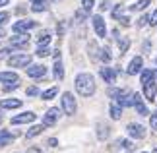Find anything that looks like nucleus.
Instances as JSON below:
<instances>
[{
    "mask_svg": "<svg viewBox=\"0 0 157 153\" xmlns=\"http://www.w3.org/2000/svg\"><path fill=\"white\" fill-rule=\"evenodd\" d=\"M151 25H157V10L153 12V16H151Z\"/></svg>",
    "mask_w": 157,
    "mask_h": 153,
    "instance_id": "nucleus-40",
    "label": "nucleus"
},
{
    "mask_svg": "<svg viewBox=\"0 0 157 153\" xmlns=\"http://www.w3.org/2000/svg\"><path fill=\"white\" fill-rule=\"evenodd\" d=\"M109 134H111V128H109L107 124H99L97 138H99V140H105V138H109Z\"/></svg>",
    "mask_w": 157,
    "mask_h": 153,
    "instance_id": "nucleus-22",
    "label": "nucleus"
},
{
    "mask_svg": "<svg viewBox=\"0 0 157 153\" xmlns=\"http://www.w3.org/2000/svg\"><path fill=\"white\" fill-rule=\"evenodd\" d=\"M58 114H60L58 109H49V111H47V114H45V124H47V126H52L54 122L58 120Z\"/></svg>",
    "mask_w": 157,
    "mask_h": 153,
    "instance_id": "nucleus-14",
    "label": "nucleus"
},
{
    "mask_svg": "<svg viewBox=\"0 0 157 153\" xmlns=\"http://www.w3.org/2000/svg\"><path fill=\"white\" fill-rule=\"evenodd\" d=\"M37 41H39V45H49V41H51V35L45 31V33H41L39 37H37Z\"/></svg>",
    "mask_w": 157,
    "mask_h": 153,
    "instance_id": "nucleus-28",
    "label": "nucleus"
},
{
    "mask_svg": "<svg viewBox=\"0 0 157 153\" xmlns=\"http://www.w3.org/2000/svg\"><path fill=\"white\" fill-rule=\"evenodd\" d=\"M62 109L66 114H74L76 113V101H74V95L72 93H64L62 95Z\"/></svg>",
    "mask_w": 157,
    "mask_h": 153,
    "instance_id": "nucleus-3",
    "label": "nucleus"
},
{
    "mask_svg": "<svg viewBox=\"0 0 157 153\" xmlns=\"http://www.w3.org/2000/svg\"><path fill=\"white\" fill-rule=\"evenodd\" d=\"M83 17H86V10H83V12H76V20L83 21Z\"/></svg>",
    "mask_w": 157,
    "mask_h": 153,
    "instance_id": "nucleus-35",
    "label": "nucleus"
},
{
    "mask_svg": "<svg viewBox=\"0 0 157 153\" xmlns=\"http://www.w3.org/2000/svg\"><path fill=\"white\" fill-rule=\"evenodd\" d=\"M25 70H27L29 78H45V74H47V68L41 66V64H33V66H29V68H25Z\"/></svg>",
    "mask_w": 157,
    "mask_h": 153,
    "instance_id": "nucleus-7",
    "label": "nucleus"
},
{
    "mask_svg": "<svg viewBox=\"0 0 157 153\" xmlns=\"http://www.w3.org/2000/svg\"><path fill=\"white\" fill-rule=\"evenodd\" d=\"M144 95H146L147 101H153L155 99V95H157V83H153V79H151V82H147V83H144Z\"/></svg>",
    "mask_w": 157,
    "mask_h": 153,
    "instance_id": "nucleus-8",
    "label": "nucleus"
},
{
    "mask_svg": "<svg viewBox=\"0 0 157 153\" xmlns=\"http://www.w3.org/2000/svg\"><path fill=\"white\" fill-rule=\"evenodd\" d=\"M27 95L29 97H33V95H37V87H35V85H31V87L27 89Z\"/></svg>",
    "mask_w": 157,
    "mask_h": 153,
    "instance_id": "nucleus-34",
    "label": "nucleus"
},
{
    "mask_svg": "<svg viewBox=\"0 0 157 153\" xmlns=\"http://www.w3.org/2000/svg\"><path fill=\"white\" fill-rule=\"evenodd\" d=\"M128 134H130V138H136V140L146 138V130H144L142 124H128Z\"/></svg>",
    "mask_w": 157,
    "mask_h": 153,
    "instance_id": "nucleus-6",
    "label": "nucleus"
},
{
    "mask_svg": "<svg viewBox=\"0 0 157 153\" xmlns=\"http://www.w3.org/2000/svg\"><path fill=\"white\" fill-rule=\"evenodd\" d=\"M4 37V31H2V29H0V39H2Z\"/></svg>",
    "mask_w": 157,
    "mask_h": 153,
    "instance_id": "nucleus-43",
    "label": "nucleus"
},
{
    "mask_svg": "<svg viewBox=\"0 0 157 153\" xmlns=\"http://www.w3.org/2000/svg\"><path fill=\"white\" fill-rule=\"evenodd\" d=\"M14 134H10V132H6V130H0V147H4V145H8L14 142Z\"/></svg>",
    "mask_w": 157,
    "mask_h": 153,
    "instance_id": "nucleus-18",
    "label": "nucleus"
},
{
    "mask_svg": "<svg viewBox=\"0 0 157 153\" xmlns=\"http://www.w3.org/2000/svg\"><path fill=\"white\" fill-rule=\"evenodd\" d=\"M120 143H122V147H124L126 151H134V149H136V145L132 143L130 140H122V142H120Z\"/></svg>",
    "mask_w": 157,
    "mask_h": 153,
    "instance_id": "nucleus-30",
    "label": "nucleus"
},
{
    "mask_svg": "<svg viewBox=\"0 0 157 153\" xmlns=\"http://www.w3.org/2000/svg\"><path fill=\"white\" fill-rule=\"evenodd\" d=\"M8 64L12 66V68H21V66H29L31 64V56L29 54H14V56L8 58Z\"/></svg>",
    "mask_w": 157,
    "mask_h": 153,
    "instance_id": "nucleus-2",
    "label": "nucleus"
},
{
    "mask_svg": "<svg viewBox=\"0 0 157 153\" xmlns=\"http://www.w3.org/2000/svg\"><path fill=\"white\" fill-rule=\"evenodd\" d=\"M60 56H62V54H60V51H58V48H56V51L52 52V58H54V60H60Z\"/></svg>",
    "mask_w": 157,
    "mask_h": 153,
    "instance_id": "nucleus-39",
    "label": "nucleus"
},
{
    "mask_svg": "<svg viewBox=\"0 0 157 153\" xmlns=\"http://www.w3.org/2000/svg\"><path fill=\"white\" fill-rule=\"evenodd\" d=\"M49 54H51V51L47 48V45H39V48H37V56L45 58V56H49Z\"/></svg>",
    "mask_w": 157,
    "mask_h": 153,
    "instance_id": "nucleus-27",
    "label": "nucleus"
},
{
    "mask_svg": "<svg viewBox=\"0 0 157 153\" xmlns=\"http://www.w3.org/2000/svg\"><path fill=\"white\" fill-rule=\"evenodd\" d=\"M82 6L86 12H91V8L95 6V0H82Z\"/></svg>",
    "mask_w": 157,
    "mask_h": 153,
    "instance_id": "nucleus-29",
    "label": "nucleus"
},
{
    "mask_svg": "<svg viewBox=\"0 0 157 153\" xmlns=\"http://www.w3.org/2000/svg\"><path fill=\"white\" fill-rule=\"evenodd\" d=\"M140 70H142V56H136V58L130 62V66H128V70H126V72H128L130 76H134V74H138Z\"/></svg>",
    "mask_w": 157,
    "mask_h": 153,
    "instance_id": "nucleus-15",
    "label": "nucleus"
},
{
    "mask_svg": "<svg viewBox=\"0 0 157 153\" xmlns=\"http://www.w3.org/2000/svg\"><path fill=\"white\" fill-rule=\"evenodd\" d=\"M35 25H37V21H33V20H20V21L14 23V27H12V29H14L16 33H23V31L27 33L29 29H33Z\"/></svg>",
    "mask_w": 157,
    "mask_h": 153,
    "instance_id": "nucleus-4",
    "label": "nucleus"
},
{
    "mask_svg": "<svg viewBox=\"0 0 157 153\" xmlns=\"http://www.w3.org/2000/svg\"><path fill=\"white\" fill-rule=\"evenodd\" d=\"M109 114H111V118H113V120H118L120 116H122V105H120L118 101H113L111 109H109Z\"/></svg>",
    "mask_w": 157,
    "mask_h": 153,
    "instance_id": "nucleus-12",
    "label": "nucleus"
},
{
    "mask_svg": "<svg viewBox=\"0 0 157 153\" xmlns=\"http://www.w3.org/2000/svg\"><path fill=\"white\" fill-rule=\"evenodd\" d=\"M149 124H151V128H153V130L157 132V114H153L151 118H149Z\"/></svg>",
    "mask_w": 157,
    "mask_h": 153,
    "instance_id": "nucleus-33",
    "label": "nucleus"
},
{
    "mask_svg": "<svg viewBox=\"0 0 157 153\" xmlns=\"http://www.w3.org/2000/svg\"><path fill=\"white\" fill-rule=\"evenodd\" d=\"M21 101L20 99H4L0 101V109H20Z\"/></svg>",
    "mask_w": 157,
    "mask_h": 153,
    "instance_id": "nucleus-16",
    "label": "nucleus"
},
{
    "mask_svg": "<svg viewBox=\"0 0 157 153\" xmlns=\"http://www.w3.org/2000/svg\"><path fill=\"white\" fill-rule=\"evenodd\" d=\"M31 2H35V0H31Z\"/></svg>",
    "mask_w": 157,
    "mask_h": 153,
    "instance_id": "nucleus-46",
    "label": "nucleus"
},
{
    "mask_svg": "<svg viewBox=\"0 0 157 153\" xmlns=\"http://www.w3.org/2000/svg\"><path fill=\"white\" fill-rule=\"evenodd\" d=\"M47 143H49V145H51V147H56V143H58V140H56V138H51V140H49V142H47Z\"/></svg>",
    "mask_w": 157,
    "mask_h": 153,
    "instance_id": "nucleus-37",
    "label": "nucleus"
},
{
    "mask_svg": "<svg viewBox=\"0 0 157 153\" xmlns=\"http://www.w3.org/2000/svg\"><path fill=\"white\" fill-rule=\"evenodd\" d=\"M35 120V114L33 113H23V114H17L12 118V124H29V122Z\"/></svg>",
    "mask_w": 157,
    "mask_h": 153,
    "instance_id": "nucleus-9",
    "label": "nucleus"
},
{
    "mask_svg": "<svg viewBox=\"0 0 157 153\" xmlns=\"http://www.w3.org/2000/svg\"><path fill=\"white\" fill-rule=\"evenodd\" d=\"M51 2H58V0H51Z\"/></svg>",
    "mask_w": 157,
    "mask_h": 153,
    "instance_id": "nucleus-45",
    "label": "nucleus"
},
{
    "mask_svg": "<svg viewBox=\"0 0 157 153\" xmlns=\"http://www.w3.org/2000/svg\"><path fill=\"white\" fill-rule=\"evenodd\" d=\"M8 17H10V16L6 14V12H0V25H4V23L8 21Z\"/></svg>",
    "mask_w": 157,
    "mask_h": 153,
    "instance_id": "nucleus-32",
    "label": "nucleus"
},
{
    "mask_svg": "<svg viewBox=\"0 0 157 153\" xmlns=\"http://www.w3.org/2000/svg\"><path fill=\"white\" fill-rule=\"evenodd\" d=\"M56 93H58V87L54 85V87H51V89L43 91V95H41V97H43V101H49V99H52V97L56 95Z\"/></svg>",
    "mask_w": 157,
    "mask_h": 153,
    "instance_id": "nucleus-25",
    "label": "nucleus"
},
{
    "mask_svg": "<svg viewBox=\"0 0 157 153\" xmlns=\"http://www.w3.org/2000/svg\"><path fill=\"white\" fill-rule=\"evenodd\" d=\"M149 2H151V0H140V2H136L134 6H132V10H146L149 6Z\"/></svg>",
    "mask_w": 157,
    "mask_h": 153,
    "instance_id": "nucleus-26",
    "label": "nucleus"
},
{
    "mask_svg": "<svg viewBox=\"0 0 157 153\" xmlns=\"http://www.w3.org/2000/svg\"><path fill=\"white\" fill-rule=\"evenodd\" d=\"M147 21H149V17H147V16H144V17H142V20H140V27H144V25H146V23H147Z\"/></svg>",
    "mask_w": 157,
    "mask_h": 153,
    "instance_id": "nucleus-38",
    "label": "nucleus"
},
{
    "mask_svg": "<svg viewBox=\"0 0 157 153\" xmlns=\"http://www.w3.org/2000/svg\"><path fill=\"white\" fill-rule=\"evenodd\" d=\"M0 124H2V116H0Z\"/></svg>",
    "mask_w": 157,
    "mask_h": 153,
    "instance_id": "nucleus-44",
    "label": "nucleus"
},
{
    "mask_svg": "<svg viewBox=\"0 0 157 153\" xmlns=\"http://www.w3.org/2000/svg\"><path fill=\"white\" fill-rule=\"evenodd\" d=\"M45 126H47V124H37V126L29 128V132H27V138H35V136H39V134L45 130Z\"/></svg>",
    "mask_w": 157,
    "mask_h": 153,
    "instance_id": "nucleus-21",
    "label": "nucleus"
},
{
    "mask_svg": "<svg viewBox=\"0 0 157 153\" xmlns=\"http://www.w3.org/2000/svg\"><path fill=\"white\" fill-rule=\"evenodd\" d=\"M54 78L56 79L64 78V68H62V62H60V60H54Z\"/></svg>",
    "mask_w": 157,
    "mask_h": 153,
    "instance_id": "nucleus-20",
    "label": "nucleus"
},
{
    "mask_svg": "<svg viewBox=\"0 0 157 153\" xmlns=\"http://www.w3.org/2000/svg\"><path fill=\"white\" fill-rule=\"evenodd\" d=\"M134 107H136L138 114H142V116H147L149 114L147 109H146V105H144V101H142V95L140 93H134Z\"/></svg>",
    "mask_w": 157,
    "mask_h": 153,
    "instance_id": "nucleus-11",
    "label": "nucleus"
},
{
    "mask_svg": "<svg viewBox=\"0 0 157 153\" xmlns=\"http://www.w3.org/2000/svg\"><path fill=\"white\" fill-rule=\"evenodd\" d=\"M76 89L83 97H91L95 93V79L91 74H80L76 78Z\"/></svg>",
    "mask_w": 157,
    "mask_h": 153,
    "instance_id": "nucleus-1",
    "label": "nucleus"
},
{
    "mask_svg": "<svg viewBox=\"0 0 157 153\" xmlns=\"http://www.w3.org/2000/svg\"><path fill=\"white\" fill-rule=\"evenodd\" d=\"M153 78H155V72H153V70H144L140 82H142V83H147V82H151Z\"/></svg>",
    "mask_w": 157,
    "mask_h": 153,
    "instance_id": "nucleus-23",
    "label": "nucleus"
},
{
    "mask_svg": "<svg viewBox=\"0 0 157 153\" xmlns=\"http://www.w3.org/2000/svg\"><path fill=\"white\" fill-rule=\"evenodd\" d=\"M128 47H130V39H126V37H118V48H120V54H124L126 51H128Z\"/></svg>",
    "mask_w": 157,
    "mask_h": 153,
    "instance_id": "nucleus-24",
    "label": "nucleus"
},
{
    "mask_svg": "<svg viewBox=\"0 0 157 153\" xmlns=\"http://www.w3.org/2000/svg\"><path fill=\"white\" fill-rule=\"evenodd\" d=\"M155 153H157V149H155Z\"/></svg>",
    "mask_w": 157,
    "mask_h": 153,
    "instance_id": "nucleus-47",
    "label": "nucleus"
},
{
    "mask_svg": "<svg viewBox=\"0 0 157 153\" xmlns=\"http://www.w3.org/2000/svg\"><path fill=\"white\" fill-rule=\"evenodd\" d=\"M91 21H93V29H95V33H97L99 37H105V35H107V27H105L103 17H101V16H93V17H91Z\"/></svg>",
    "mask_w": 157,
    "mask_h": 153,
    "instance_id": "nucleus-5",
    "label": "nucleus"
},
{
    "mask_svg": "<svg viewBox=\"0 0 157 153\" xmlns=\"http://www.w3.org/2000/svg\"><path fill=\"white\" fill-rule=\"evenodd\" d=\"M101 60H105V62H111V51H109L107 47L101 51Z\"/></svg>",
    "mask_w": 157,
    "mask_h": 153,
    "instance_id": "nucleus-31",
    "label": "nucleus"
},
{
    "mask_svg": "<svg viewBox=\"0 0 157 153\" xmlns=\"http://www.w3.org/2000/svg\"><path fill=\"white\" fill-rule=\"evenodd\" d=\"M12 82H17L16 72H0V83H12Z\"/></svg>",
    "mask_w": 157,
    "mask_h": 153,
    "instance_id": "nucleus-17",
    "label": "nucleus"
},
{
    "mask_svg": "<svg viewBox=\"0 0 157 153\" xmlns=\"http://www.w3.org/2000/svg\"><path fill=\"white\" fill-rule=\"evenodd\" d=\"M27 153H43V151L37 149V147H31V149H27Z\"/></svg>",
    "mask_w": 157,
    "mask_h": 153,
    "instance_id": "nucleus-41",
    "label": "nucleus"
},
{
    "mask_svg": "<svg viewBox=\"0 0 157 153\" xmlns=\"http://www.w3.org/2000/svg\"><path fill=\"white\" fill-rule=\"evenodd\" d=\"M120 14H122V6L114 8V12H113V16H114V17H120Z\"/></svg>",
    "mask_w": 157,
    "mask_h": 153,
    "instance_id": "nucleus-36",
    "label": "nucleus"
},
{
    "mask_svg": "<svg viewBox=\"0 0 157 153\" xmlns=\"http://www.w3.org/2000/svg\"><path fill=\"white\" fill-rule=\"evenodd\" d=\"M47 8H49V2H47V0H35L33 6H31L33 12H45Z\"/></svg>",
    "mask_w": 157,
    "mask_h": 153,
    "instance_id": "nucleus-19",
    "label": "nucleus"
},
{
    "mask_svg": "<svg viewBox=\"0 0 157 153\" xmlns=\"http://www.w3.org/2000/svg\"><path fill=\"white\" fill-rule=\"evenodd\" d=\"M12 43V47H27L29 45V35H16V37H12L10 39Z\"/></svg>",
    "mask_w": 157,
    "mask_h": 153,
    "instance_id": "nucleus-13",
    "label": "nucleus"
},
{
    "mask_svg": "<svg viewBox=\"0 0 157 153\" xmlns=\"http://www.w3.org/2000/svg\"><path fill=\"white\" fill-rule=\"evenodd\" d=\"M8 2H10V0H0V6H6Z\"/></svg>",
    "mask_w": 157,
    "mask_h": 153,
    "instance_id": "nucleus-42",
    "label": "nucleus"
},
{
    "mask_svg": "<svg viewBox=\"0 0 157 153\" xmlns=\"http://www.w3.org/2000/svg\"><path fill=\"white\" fill-rule=\"evenodd\" d=\"M99 74H101V78H103L107 83H114V79H117V70L107 68V66H105V68H101Z\"/></svg>",
    "mask_w": 157,
    "mask_h": 153,
    "instance_id": "nucleus-10",
    "label": "nucleus"
}]
</instances>
